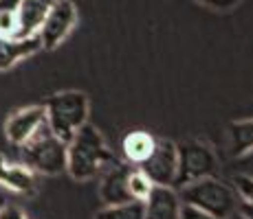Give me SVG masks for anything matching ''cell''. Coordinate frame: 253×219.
I'll use <instances>...</instances> for the list:
<instances>
[{"mask_svg":"<svg viewBox=\"0 0 253 219\" xmlns=\"http://www.w3.org/2000/svg\"><path fill=\"white\" fill-rule=\"evenodd\" d=\"M113 152L108 149L104 136L92 125H82L75 136L66 143V171L77 182H88L104 173L113 162Z\"/></svg>","mask_w":253,"mask_h":219,"instance_id":"cell-1","label":"cell"},{"mask_svg":"<svg viewBox=\"0 0 253 219\" xmlns=\"http://www.w3.org/2000/svg\"><path fill=\"white\" fill-rule=\"evenodd\" d=\"M18 147L22 154V162L36 173L57 175L66 171V143L53 134L46 121Z\"/></svg>","mask_w":253,"mask_h":219,"instance_id":"cell-2","label":"cell"},{"mask_svg":"<svg viewBox=\"0 0 253 219\" xmlns=\"http://www.w3.org/2000/svg\"><path fill=\"white\" fill-rule=\"evenodd\" d=\"M176 193L181 197V204L201 208L213 217L227 219L231 213H236V191L231 184L218 180L216 175L194 180V182L176 188Z\"/></svg>","mask_w":253,"mask_h":219,"instance_id":"cell-3","label":"cell"},{"mask_svg":"<svg viewBox=\"0 0 253 219\" xmlns=\"http://www.w3.org/2000/svg\"><path fill=\"white\" fill-rule=\"evenodd\" d=\"M88 96L80 90H64L53 94L46 101L44 112H46V125L51 131L62 138L64 143L75 136V131L82 125L88 123Z\"/></svg>","mask_w":253,"mask_h":219,"instance_id":"cell-4","label":"cell"},{"mask_svg":"<svg viewBox=\"0 0 253 219\" xmlns=\"http://www.w3.org/2000/svg\"><path fill=\"white\" fill-rule=\"evenodd\" d=\"M178 149V171L174 180V188H181L194 180L216 175L218 171V158L213 149L201 140H187V143L176 145Z\"/></svg>","mask_w":253,"mask_h":219,"instance_id":"cell-5","label":"cell"},{"mask_svg":"<svg viewBox=\"0 0 253 219\" xmlns=\"http://www.w3.org/2000/svg\"><path fill=\"white\" fill-rule=\"evenodd\" d=\"M139 171L157 187H174L178 171V149L172 140L157 138L152 154L139 164Z\"/></svg>","mask_w":253,"mask_h":219,"instance_id":"cell-6","label":"cell"},{"mask_svg":"<svg viewBox=\"0 0 253 219\" xmlns=\"http://www.w3.org/2000/svg\"><path fill=\"white\" fill-rule=\"evenodd\" d=\"M75 22H77L75 4H73L71 0H53L46 11L44 22H42L40 31H38L42 48L53 51L55 46H60V44L69 37Z\"/></svg>","mask_w":253,"mask_h":219,"instance_id":"cell-7","label":"cell"},{"mask_svg":"<svg viewBox=\"0 0 253 219\" xmlns=\"http://www.w3.org/2000/svg\"><path fill=\"white\" fill-rule=\"evenodd\" d=\"M132 164L124 162L119 158H113V162L104 169V173L99 175V197L106 206L132 199V195H130V173H132Z\"/></svg>","mask_w":253,"mask_h":219,"instance_id":"cell-8","label":"cell"},{"mask_svg":"<svg viewBox=\"0 0 253 219\" xmlns=\"http://www.w3.org/2000/svg\"><path fill=\"white\" fill-rule=\"evenodd\" d=\"M44 121H46L44 105H29V108L13 112L7 119V123H4V136L9 138V143L22 145Z\"/></svg>","mask_w":253,"mask_h":219,"instance_id":"cell-9","label":"cell"},{"mask_svg":"<svg viewBox=\"0 0 253 219\" xmlns=\"http://www.w3.org/2000/svg\"><path fill=\"white\" fill-rule=\"evenodd\" d=\"M143 219H178L181 217V197L174 187L150 188L148 197L143 199Z\"/></svg>","mask_w":253,"mask_h":219,"instance_id":"cell-10","label":"cell"},{"mask_svg":"<svg viewBox=\"0 0 253 219\" xmlns=\"http://www.w3.org/2000/svg\"><path fill=\"white\" fill-rule=\"evenodd\" d=\"M0 187L9 188V191L22 193V195H31L38 188L36 171L29 169L27 164L9 162L2 154H0Z\"/></svg>","mask_w":253,"mask_h":219,"instance_id":"cell-11","label":"cell"},{"mask_svg":"<svg viewBox=\"0 0 253 219\" xmlns=\"http://www.w3.org/2000/svg\"><path fill=\"white\" fill-rule=\"evenodd\" d=\"M40 48H42V42L38 35H31V37L0 35V70H9L20 60L36 55Z\"/></svg>","mask_w":253,"mask_h":219,"instance_id":"cell-12","label":"cell"},{"mask_svg":"<svg viewBox=\"0 0 253 219\" xmlns=\"http://www.w3.org/2000/svg\"><path fill=\"white\" fill-rule=\"evenodd\" d=\"M51 2L53 0H20V4H18V9H16L18 29H16V35L13 37L38 35Z\"/></svg>","mask_w":253,"mask_h":219,"instance_id":"cell-13","label":"cell"},{"mask_svg":"<svg viewBox=\"0 0 253 219\" xmlns=\"http://www.w3.org/2000/svg\"><path fill=\"white\" fill-rule=\"evenodd\" d=\"M154 145H157V136H152L150 131H130L128 136L121 143V149H124L126 162H130L132 167H139L150 154H152Z\"/></svg>","mask_w":253,"mask_h":219,"instance_id":"cell-14","label":"cell"},{"mask_svg":"<svg viewBox=\"0 0 253 219\" xmlns=\"http://www.w3.org/2000/svg\"><path fill=\"white\" fill-rule=\"evenodd\" d=\"M143 199H128L121 204H108L95 215V219H143Z\"/></svg>","mask_w":253,"mask_h":219,"instance_id":"cell-15","label":"cell"},{"mask_svg":"<svg viewBox=\"0 0 253 219\" xmlns=\"http://www.w3.org/2000/svg\"><path fill=\"white\" fill-rule=\"evenodd\" d=\"M233 191H236V211L245 219H253V180L236 173Z\"/></svg>","mask_w":253,"mask_h":219,"instance_id":"cell-16","label":"cell"},{"mask_svg":"<svg viewBox=\"0 0 253 219\" xmlns=\"http://www.w3.org/2000/svg\"><path fill=\"white\" fill-rule=\"evenodd\" d=\"M229 138H231V152H233V156H240L242 152L251 149L253 147V119L231 123Z\"/></svg>","mask_w":253,"mask_h":219,"instance_id":"cell-17","label":"cell"},{"mask_svg":"<svg viewBox=\"0 0 253 219\" xmlns=\"http://www.w3.org/2000/svg\"><path fill=\"white\" fill-rule=\"evenodd\" d=\"M152 187L154 184L150 182V180L145 178L137 167H134L132 173H130V195H132V199H145Z\"/></svg>","mask_w":253,"mask_h":219,"instance_id":"cell-18","label":"cell"},{"mask_svg":"<svg viewBox=\"0 0 253 219\" xmlns=\"http://www.w3.org/2000/svg\"><path fill=\"white\" fill-rule=\"evenodd\" d=\"M18 29V18L16 11H0V35L13 37Z\"/></svg>","mask_w":253,"mask_h":219,"instance_id":"cell-19","label":"cell"},{"mask_svg":"<svg viewBox=\"0 0 253 219\" xmlns=\"http://www.w3.org/2000/svg\"><path fill=\"white\" fill-rule=\"evenodd\" d=\"M236 171L253 180V147L242 152L240 156H236Z\"/></svg>","mask_w":253,"mask_h":219,"instance_id":"cell-20","label":"cell"},{"mask_svg":"<svg viewBox=\"0 0 253 219\" xmlns=\"http://www.w3.org/2000/svg\"><path fill=\"white\" fill-rule=\"evenodd\" d=\"M201 4H205L209 9H216V11H231L236 9L242 0H198Z\"/></svg>","mask_w":253,"mask_h":219,"instance_id":"cell-21","label":"cell"},{"mask_svg":"<svg viewBox=\"0 0 253 219\" xmlns=\"http://www.w3.org/2000/svg\"><path fill=\"white\" fill-rule=\"evenodd\" d=\"M178 219H220V217H213L209 213L201 211V208H194V206H187V204H181V217Z\"/></svg>","mask_w":253,"mask_h":219,"instance_id":"cell-22","label":"cell"},{"mask_svg":"<svg viewBox=\"0 0 253 219\" xmlns=\"http://www.w3.org/2000/svg\"><path fill=\"white\" fill-rule=\"evenodd\" d=\"M0 219H27L22 215L20 208L11 206V204H2L0 206Z\"/></svg>","mask_w":253,"mask_h":219,"instance_id":"cell-23","label":"cell"},{"mask_svg":"<svg viewBox=\"0 0 253 219\" xmlns=\"http://www.w3.org/2000/svg\"><path fill=\"white\" fill-rule=\"evenodd\" d=\"M20 0H0V11H16Z\"/></svg>","mask_w":253,"mask_h":219,"instance_id":"cell-24","label":"cell"},{"mask_svg":"<svg viewBox=\"0 0 253 219\" xmlns=\"http://www.w3.org/2000/svg\"><path fill=\"white\" fill-rule=\"evenodd\" d=\"M227 219H245V217H242V215H240V213H238V211H236V213H231V215H229V217H227Z\"/></svg>","mask_w":253,"mask_h":219,"instance_id":"cell-25","label":"cell"}]
</instances>
